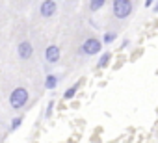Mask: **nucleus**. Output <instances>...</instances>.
I'll return each mask as SVG.
<instances>
[{
    "instance_id": "1",
    "label": "nucleus",
    "mask_w": 158,
    "mask_h": 143,
    "mask_svg": "<svg viewBox=\"0 0 158 143\" xmlns=\"http://www.w3.org/2000/svg\"><path fill=\"white\" fill-rule=\"evenodd\" d=\"M28 100H30V93H28V89L23 88V86L15 88V89L10 93V106H11L13 110H23V108L28 104Z\"/></svg>"
},
{
    "instance_id": "2",
    "label": "nucleus",
    "mask_w": 158,
    "mask_h": 143,
    "mask_svg": "<svg viewBox=\"0 0 158 143\" xmlns=\"http://www.w3.org/2000/svg\"><path fill=\"white\" fill-rule=\"evenodd\" d=\"M132 10H134L132 0H114V2H112V13L119 21L128 19L132 15Z\"/></svg>"
},
{
    "instance_id": "3",
    "label": "nucleus",
    "mask_w": 158,
    "mask_h": 143,
    "mask_svg": "<svg viewBox=\"0 0 158 143\" xmlns=\"http://www.w3.org/2000/svg\"><path fill=\"white\" fill-rule=\"evenodd\" d=\"M102 39H97V37H88L82 45H80V52L84 56H95L102 50Z\"/></svg>"
},
{
    "instance_id": "4",
    "label": "nucleus",
    "mask_w": 158,
    "mask_h": 143,
    "mask_svg": "<svg viewBox=\"0 0 158 143\" xmlns=\"http://www.w3.org/2000/svg\"><path fill=\"white\" fill-rule=\"evenodd\" d=\"M56 11H58V4H56V0H43L41 6H39V13H41V17H45V19L54 17V15H56Z\"/></svg>"
},
{
    "instance_id": "5",
    "label": "nucleus",
    "mask_w": 158,
    "mask_h": 143,
    "mask_svg": "<svg viewBox=\"0 0 158 143\" xmlns=\"http://www.w3.org/2000/svg\"><path fill=\"white\" fill-rule=\"evenodd\" d=\"M60 58H61V50H60L58 45H48V47L45 48V61H47V63L54 65V63L60 61Z\"/></svg>"
},
{
    "instance_id": "6",
    "label": "nucleus",
    "mask_w": 158,
    "mask_h": 143,
    "mask_svg": "<svg viewBox=\"0 0 158 143\" xmlns=\"http://www.w3.org/2000/svg\"><path fill=\"white\" fill-rule=\"evenodd\" d=\"M17 54H19V58L21 59H30L32 56H34V47H32V43L30 41H21L19 45H17Z\"/></svg>"
},
{
    "instance_id": "7",
    "label": "nucleus",
    "mask_w": 158,
    "mask_h": 143,
    "mask_svg": "<svg viewBox=\"0 0 158 143\" xmlns=\"http://www.w3.org/2000/svg\"><path fill=\"white\" fill-rule=\"evenodd\" d=\"M80 86H82V80H80V82H76V84H73L71 88H67L65 93H63V100H73V99L76 97L78 89H80Z\"/></svg>"
},
{
    "instance_id": "8",
    "label": "nucleus",
    "mask_w": 158,
    "mask_h": 143,
    "mask_svg": "<svg viewBox=\"0 0 158 143\" xmlns=\"http://www.w3.org/2000/svg\"><path fill=\"white\" fill-rule=\"evenodd\" d=\"M58 82H60V78H58L56 75L48 73V75L45 76V89H48V91H54V89L58 88Z\"/></svg>"
},
{
    "instance_id": "9",
    "label": "nucleus",
    "mask_w": 158,
    "mask_h": 143,
    "mask_svg": "<svg viewBox=\"0 0 158 143\" xmlns=\"http://www.w3.org/2000/svg\"><path fill=\"white\" fill-rule=\"evenodd\" d=\"M110 61H112V52H102L97 61V69H106L110 65Z\"/></svg>"
},
{
    "instance_id": "10",
    "label": "nucleus",
    "mask_w": 158,
    "mask_h": 143,
    "mask_svg": "<svg viewBox=\"0 0 158 143\" xmlns=\"http://www.w3.org/2000/svg\"><path fill=\"white\" fill-rule=\"evenodd\" d=\"M106 2H108V0H89L88 8H89V11H91V13H95V11L102 10V8L106 6Z\"/></svg>"
},
{
    "instance_id": "11",
    "label": "nucleus",
    "mask_w": 158,
    "mask_h": 143,
    "mask_svg": "<svg viewBox=\"0 0 158 143\" xmlns=\"http://www.w3.org/2000/svg\"><path fill=\"white\" fill-rule=\"evenodd\" d=\"M115 39H117V34L115 32H104V35H102V43L104 45H112Z\"/></svg>"
},
{
    "instance_id": "12",
    "label": "nucleus",
    "mask_w": 158,
    "mask_h": 143,
    "mask_svg": "<svg viewBox=\"0 0 158 143\" xmlns=\"http://www.w3.org/2000/svg\"><path fill=\"white\" fill-rule=\"evenodd\" d=\"M23 121H24V117L23 115H17L15 119H11V125H10V132H15L21 125H23Z\"/></svg>"
},
{
    "instance_id": "13",
    "label": "nucleus",
    "mask_w": 158,
    "mask_h": 143,
    "mask_svg": "<svg viewBox=\"0 0 158 143\" xmlns=\"http://www.w3.org/2000/svg\"><path fill=\"white\" fill-rule=\"evenodd\" d=\"M52 112H54V100H50V102L47 104V112H45V117H47V119H50V117H52Z\"/></svg>"
},
{
    "instance_id": "14",
    "label": "nucleus",
    "mask_w": 158,
    "mask_h": 143,
    "mask_svg": "<svg viewBox=\"0 0 158 143\" xmlns=\"http://www.w3.org/2000/svg\"><path fill=\"white\" fill-rule=\"evenodd\" d=\"M130 47V39H123V43H121V50H125V48H128Z\"/></svg>"
},
{
    "instance_id": "15",
    "label": "nucleus",
    "mask_w": 158,
    "mask_h": 143,
    "mask_svg": "<svg viewBox=\"0 0 158 143\" xmlns=\"http://www.w3.org/2000/svg\"><path fill=\"white\" fill-rule=\"evenodd\" d=\"M154 2H156V0H145L143 6H145V8H152V6H154Z\"/></svg>"
},
{
    "instance_id": "16",
    "label": "nucleus",
    "mask_w": 158,
    "mask_h": 143,
    "mask_svg": "<svg viewBox=\"0 0 158 143\" xmlns=\"http://www.w3.org/2000/svg\"><path fill=\"white\" fill-rule=\"evenodd\" d=\"M152 11H154V13H158V0L154 2V6H152Z\"/></svg>"
},
{
    "instance_id": "17",
    "label": "nucleus",
    "mask_w": 158,
    "mask_h": 143,
    "mask_svg": "<svg viewBox=\"0 0 158 143\" xmlns=\"http://www.w3.org/2000/svg\"><path fill=\"white\" fill-rule=\"evenodd\" d=\"M56 2H58V0H56Z\"/></svg>"
}]
</instances>
